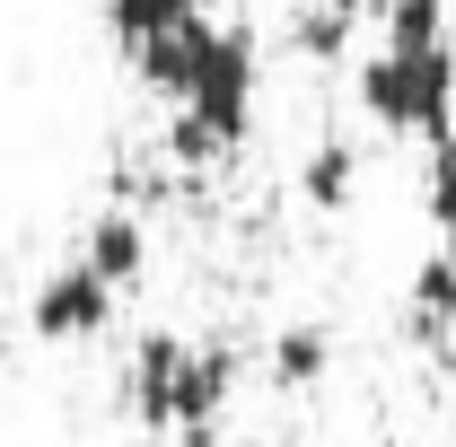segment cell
Listing matches in <instances>:
<instances>
[{"label": "cell", "instance_id": "cell-7", "mask_svg": "<svg viewBox=\"0 0 456 447\" xmlns=\"http://www.w3.org/2000/svg\"><path fill=\"white\" fill-rule=\"evenodd\" d=\"M202 18V0H106V27L123 53H150L159 36H175V27H193Z\"/></svg>", "mask_w": 456, "mask_h": 447}, {"label": "cell", "instance_id": "cell-9", "mask_svg": "<svg viewBox=\"0 0 456 447\" xmlns=\"http://www.w3.org/2000/svg\"><path fill=\"white\" fill-rule=\"evenodd\" d=\"M325 360H334V342L316 334V325H289V334L273 342V386H316Z\"/></svg>", "mask_w": 456, "mask_h": 447}, {"label": "cell", "instance_id": "cell-2", "mask_svg": "<svg viewBox=\"0 0 456 447\" xmlns=\"http://www.w3.org/2000/svg\"><path fill=\"white\" fill-rule=\"evenodd\" d=\"M360 106L378 114L387 132H412V141H456V45H421V53H395L378 45L369 70H360Z\"/></svg>", "mask_w": 456, "mask_h": 447}, {"label": "cell", "instance_id": "cell-6", "mask_svg": "<svg viewBox=\"0 0 456 447\" xmlns=\"http://www.w3.org/2000/svg\"><path fill=\"white\" fill-rule=\"evenodd\" d=\"M79 264H88L97 280H114V289H132V280H141V264H150V228L132 220V211H106V220L88 228Z\"/></svg>", "mask_w": 456, "mask_h": 447}, {"label": "cell", "instance_id": "cell-12", "mask_svg": "<svg viewBox=\"0 0 456 447\" xmlns=\"http://www.w3.org/2000/svg\"><path fill=\"white\" fill-rule=\"evenodd\" d=\"M412 307H421L430 325H439V316H456V264H448V255H430V264L412 272Z\"/></svg>", "mask_w": 456, "mask_h": 447}, {"label": "cell", "instance_id": "cell-10", "mask_svg": "<svg viewBox=\"0 0 456 447\" xmlns=\"http://www.w3.org/2000/svg\"><path fill=\"white\" fill-rule=\"evenodd\" d=\"M351 27H360V0H316V9H298V53L334 61L351 45Z\"/></svg>", "mask_w": 456, "mask_h": 447}, {"label": "cell", "instance_id": "cell-5", "mask_svg": "<svg viewBox=\"0 0 456 447\" xmlns=\"http://www.w3.org/2000/svg\"><path fill=\"white\" fill-rule=\"evenodd\" d=\"M211 36H220V27H211V18H193V27L159 36L150 53H132V70H141L159 97H175V106H184V88H193V70H202V53H211Z\"/></svg>", "mask_w": 456, "mask_h": 447}, {"label": "cell", "instance_id": "cell-11", "mask_svg": "<svg viewBox=\"0 0 456 447\" xmlns=\"http://www.w3.org/2000/svg\"><path fill=\"white\" fill-rule=\"evenodd\" d=\"M351 175H360V158H351L342 141H325V150L307 158L298 184H307V202H316V211H342V202H351Z\"/></svg>", "mask_w": 456, "mask_h": 447}, {"label": "cell", "instance_id": "cell-13", "mask_svg": "<svg viewBox=\"0 0 456 447\" xmlns=\"http://www.w3.org/2000/svg\"><path fill=\"white\" fill-rule=\"evenodd\" d=\"M448 264H456V228H448Z\"/></svg>", "mask_w": 456, "mask_h": 447}, {"label": "cell", "instance_id": "cell-1", "mask_svg": "<svg viewBox=\"0 0 456 447\" xmlns=\"http://www.w3.org/2000/svg\"><path fill=\"white\" fill-rule=\"evenodd\" d=\"M228 351L220 342H184V334H150L132 351V412L150 430H211V412L228 403Z\"/></svg>", "mask_w": 456, "mask_h": 447}, {"label": "cell", "instance_id": "cell-8", "mask_svg": "<svg viewBox=\"0 0 456 447\" xmlns=\"http://www.w3.org/2000/svg\"><path fill=\"white\" fill-rule=\"evenodd\" d=\"M378 45H395V53L448 45V0H387L378 9Z\"/></svg>", "mask_w": 456, "mask_h": 447}, {"label": "cell", "instance_id": "cell-4", "mask_svg": "<svg viewBox=\"0 0 456 447\" xmlns=\"http://www.w3.org/2000/svg\"><path fill=\"white\" fill-rule=\"evenodd\" d=\"M114 280H97L88 264H61L45 289H36V307H27V325H36V342H88V334H106V316H114Z\"/></svg>", "mask_w": 456, "mask_h": 447}, {"label": "cell", "instance_id": "cell-3", "mask_svg": "<svg viewBox=\"0 0 456 447\" xmlns=\"http://www.w3.org/2000/svg\"><path fill=\"white\" fill-rule=\"evenodd\" d=\"M255 132V36L246 27H220L211 53L184 88V123H175V150L184 158H220Z\"/></svg>", "mask_w": 456, "mask_h": 447}]
</instances>
